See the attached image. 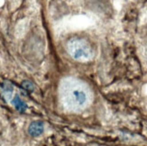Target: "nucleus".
I'll return each instance as SVG.
<instances>
[{"mask_svg": "<svg viewBox=\"0 0 147 146\" xmlns=\"http://www.w3.org/2000/svg\"><path fill=\"white\" fill-rule=\"evenodd\" d=\"M89 9L95 10L97 12L107 13L109 9V3L108 0H86Z\"/></svg>", "mask_w": 147, "mask_h": 146, "instance_id": "obj_3", "label": "nucleus"}, {"mask_svg": "<svg viewBox=\"0 0 147 146\" xmlns=\"http://www.w3.org/2000/svg\"><path fill=\"white\" fill-rule=\"evenodd\" d=\"M60 96L63 106L72 112H80L86 109L92 99L88 87L74 78H66L61 80Z\"/></svg>", "mask_w": 147, "mask_h": 146, "instance_id": "obj_1", "label": "nucleus"}, {"mask_svg": "<svg viewBox=\"0 0 147 146\" xmlns=\"http://www.w3.org/2000/svg\"><path fill=\"white\" fill-rule=\"evenodd\" d=\"M67 50L75 61L86 62L92 59L93 50L89 42L80 37H73L67 42Z\"/></svg>", "mask_w": 147, "mask_h": 146, "instance_id": "obj_2", "label": "nucleus"}, {"mask_svg": "<svg viewBox=\"0 0 147 146\" xmlns=\"http://www.w3.org/2000/svg\"><path fill=\"white\" fill-rule=\"evenodd\" d=\"M13 104L16 106V107L18 110H24L25 107H26V106L24 105V103L23 102V101H21L20 99H19V98H17V97L13 100Z\"/></svg>", "mask_w": 147, "mask_h": 146, "instance_id": "obj_5", "label": "nucleus"}, {"mask_svg": "<svg viewBox=\"0 0 147 146\" xmlns=\"http://www.w3.org/2000/svg\"><path fill=\"white\" fill-rule=\"evenodd\" d=\"M43 132V124L39 121H35L31 123L30 125L28 126V134L33 136V137H37L42 134Z\"/></svg>", "mask_w": 147, "mask_h": 146, "instance_id": "obj_4", "label": "nucleus"}]
</instances>
